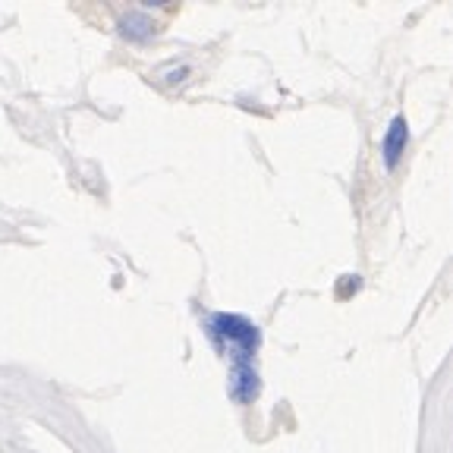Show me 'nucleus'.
Returning <instances> with one entry per match:
<instances>
[{
  "instance_id": "2",
  "label": "nucleus",
  "mask_w": 453,
  "mask_h": 453,
  "mask_svg": "<svg viewBox=\"0 0 453 453\" xmlns=\"http://www.w3.org/2000/svg\"><path fill=\"white\" fill-rule=\"evenodd\" d=\"M230 394H234L236 403H255L258 394H262V381H258V372L252 368L249 356L230 353Z\"/></svg>"
},
{
  "instance_id": "5",
  "label": "nucleus",
  "mask_w": 453,
  "mask_h": 453,
  "mask_svg": "<svg viewBox=\"0 0 453 453\" xmlns=\"http://www.w3.org/2000/svg\"><path fill=\"white\" fill-rule=\"evenodd\" d=\"M340 280H343V283H340V296H349V293H356V290H359V287H362V283H359V277H340Z\"/></svg>"
},
{
  "instance_id": "3",
  "label": "nucleus",
  "mask_w": 453,
  "mask_h": 453,
  "mask_svg": "<svg viewBox=\"0 0 453 453\" xmlns=\"http://www.w3.org/2000/svg\"><path fill=\"white\" fill-rule=\"evenodd\" d=\"M406 145H410V127H406V117H400V113H396L394 120H390L388 133H384V142H381L384 167L394 170L396 164L403 161Z\"/></svg>"
},
{
  "instance_id": "6",
  "label": "nucleus",
  "mask_w": 453,
  "mask_h": 453,
  "mask_svg": "<svg viewBox=\"0 0 453 453\" xmlns=\"http://www.w3.org/2000/svg\"><path fill=\"white\" fill-rule=\"evenodd\" d=\"M189 76V66H180V70H170L167 73V82L173 85V82H183V79Z\"/></svg>"
},
{
  "instance_id": "4",
  "label": "nucleus",
  "mask_w": 453,
  "mask_h": 453,
  "mask_svg": "<svg viewBox=\"0 0 453 453\" xmlns=\"http://www.w3.org/2000/svg\"><path fill=\"white\" fill-rule=\"evenodd\" d=\"M117 28H120V35L127 42H149L157 32V22L149 13H142V10H129V13H123L117 19Z\"/></svg>"
},
{
  "instance_id": "1",
  "label": "nucleus",
  "mask_w": 453,
  "mask_h": 453,
  "mask_svg": "<svg viewBox=\"0 0 453 453\" xmlns=\"http://www.w3.org/2000/svg\"><path fill=\"white\" fill-rule=\"evenodd\" d=\"M208 331H211L214 340H226L230 353H240V356H252L258 349V343H262V331L249 319L230 315V311H214Z\"/></svg>"
}]
</instances>
